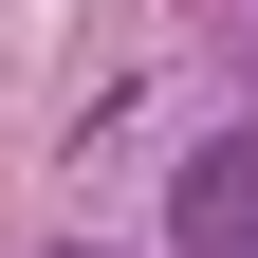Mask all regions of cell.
Here are the masks:
<instances>
[{
	"label": "cell",
	"mask_w": 258,
	"mask_h": 258,
	"mask_svg": "<svg viewBox=\"0 0 258 258\" xmlns=\"http://www.w3.org/2000/svg\"><path fill=\"white\" fill-rule=\"evenodd\" d=\"M166 258H258V111H221L166 166Z\"/></svg>",
	"instance_id": "6da1fadb"
}]
</instances>
